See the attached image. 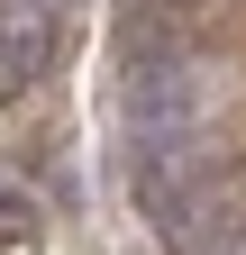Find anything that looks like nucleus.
Returning a JSON list of instances; mask_svg holds the SVG:
<instances>
[{
    "label": "nucleus",
    "instance_id": "obj_1",
    "mask_svg": "<svg viewBox=\"0 0 246 255\" xmlns=\"http://www.w3.org/2000/svg\"><path fill=\"white\" fill-rule=\"evenodd\" d=\"M119 119H128V146H192L201 64L192 55H128V73H119Z\"/></svg>",
    "mask_w": 246,
    "mask_h": 255
},
{
    "label": "nucleus",
    "instance_id": "obj_2",
    "mask_svg": "<svg viewBox=\"0 0 246 255\" xmlns=\"http://www.w3.org/2000/svg\"><path fill=\"white\" fill-rule=\"evenodd\" d=\"M128 191L155 228H192L201 219V173H192V146H137L128 155Z\"/></svg>",
    "mask_w": 246,
    "mask_h": 255
},
{
    "label": "nucleus",
    "instance_id": "obj_3",
    "mask_svg": "<svg viewBox=\"0 0 246 255\" xmlns=\"http://www.w3.org/2000/svg\"><path fill=\"white\" fill-rule=\"evenodd\" d=\"M37 64H46V18H37V9H9V0H0V101L37 82Z\"/></svg>",
    "mask_w": 246,
    "mask_h": 255
},
{
    "label": "nucleus",
    "instance_id": "obj_5",
    "mask_svg": "<svg viewBox=\"0 0 246 255\" xmlns=\"http://www.w3.org/2000/svg\"><path fill=\"white\" fill-rule=\"evenodd\" d=\"M9 9H37V18H55V9H73V0H9Z\"/></svg>",
    "mask_w": 246,
    "mask_h": 255
},
{
    "label": "nucleus",
    "instance_id": "obj_4",
    "mask_svg": "<svg viewBox=\"0 0 246 255\" xmlns=\"http://www.w3.org/2000/svg\"><path fill=\"white\" fill-rule=\"evenodd\" d=\"M27 219H37V210H27V191L0 182V237H27Z\"/></svg>",
    "mask_w": 246,
    "mask_h": 255
}]
</instances>
